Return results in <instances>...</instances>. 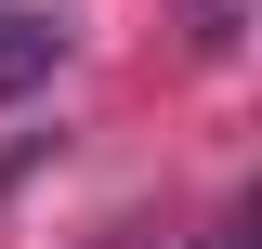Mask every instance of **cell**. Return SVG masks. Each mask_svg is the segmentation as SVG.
I'll use <instances>...</instances> for the list:
<instances>
[{
    "label": "cell",
    "instance_id": "cell-1",
    "mask_svg": "<svg viewBox=\"0 0 262 249\" xmlns=\"http://www.w3.org/2000/svg\"><path fill=\"white\" fill-rule=\"evenodd\" d=\"M66 66V13H39V0H0V105L13 92H39Z\"/></svg>",
    "mask_w": 262,
    "mask_h": 249
},
{
    "label": "cell",
    "instance_id": "cell-2",
    "mask_svg": "<svg viewBox=\"0 0 262 249\" xmlns=\"http://www.w3.org/2000/svg\"><path fill=\"white\" fill-rule=\"evenodd\" d=\"M184 27H196V53H236L249 39V0H184Z\"/></svg>",
    "mask_w": 262,
    "mask_h": 249
},
{
    "label": "cell",
    "instance_id": "cell-3",
    "mask_svg": "<svg viewBox=\"0 0 262 249\" xmlns=\"http://www.w3.org/2000/svg\"><path fill=\"white\" fill-rule=\"evenodd\" d=\"M105 249H158V236H144V223H118V236H105Z\"/></svg>",
    "mask_w": 262,
    "mask_h": 249
}]
</instances>
